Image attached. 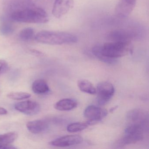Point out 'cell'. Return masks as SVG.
<instances>
[{
	"label": "cell",
	"mask_w": 149,
	"mask_h": 149,
	"mask_svg": "<svg viewBox=\"0 0 149 149\" xmlns=\"http://www.w3.org/2000/svg\"><path fill=\"white\" fill-rule=\"evenodd\" d=\"M131 42H113L97 44L92 49L94 55L103 62L110 64L116 63V59L130 54L132 51Z\"/></svg>",
	"instance_id": "obj_1"
},
{
	"label": "cell",
	"mask_w": 149,
	"mask_h": 149,
	"mask_svg": "<svg viewBox=\"0 0 149 149\" xmlns=\"http://www.w3.org/2000/svg\"><path fill=\"white\" fill-rule=\"evenodd\" d=\"M8 17L12 20L24 23L42 24L49 21L45 10L35 5L13 12Z\"/></svg>",
	"instance_id": "obj_2"
},
{
	"label": "cell",
	"mask_w": 149,
	"mask_h": 149,
	"mask_svg": "<svg viewBox=\"0 0 149 149\" xmlns=\"http://www.w3.org/2000/svg\"><path fill=\"white\" fill-rule=\"evenodd\" d=\"M35 38L38 42L52 45L72 44L78 40L77 36L72 34L58 31H41L37 34Z\"/></svg>",
	"instance_id": "obj_3"
},
{
	"label": "cell",
	"mask_w": 149,
	"mask_h": 149,
	"mask_svg": "<svg viewBox=\"0 0 149 149\" xmlns=\"http://www.w3.org/2000/svg\"><path fill=\"white\" fill-rule=\"evenodd\" d=\"M115 93V88L111 83L103 81L97 84L96 88L97 102L99 105H103L108 102Z\"/></svg>",
	"instance_id": "obj_4"
},
{
	"label": "cell",
	"mask_w": 149,
	"mask_h": 149,
	"mask_svg": "<svg viewBox=\"0 0 149 149\" xmlns=\"http://www.w3.org/2000/svg\"><path fill=\"white\" fill-rule=\"evenodd\" d=\"M128 124L139 125L149 128V116L147 111L140 109L130 111L127 115Z\"/></svg>",
	"instance_id": "obj_5"
},
{
	"label": "cell",
	"mask_w": 149,
	"mask_h": 149,
	"mask_svg": "<svg viewBox=\"0 0 149 149\" xmlns=\"http://www.w3.org/2000/svg\"><path fill=\"white\" fill-rule=\"evenodd\" d=\"M138 36L137 33L132 30L117 29L110 32L107 35V39L111 41L131 42Z\"/></svg>",
	"instance_id": "obj_6"
},
{
	"label": "cell",
	"mask_w": 149,
	"mask_h": 149,
	"mask_svg": "<svg viewBox=\"0 0 149 149\" xmlns=\"http://www.w3.org/2000/svg\"><path fill=\"white\" fill-rule=\"evenodd\" d=\"M107 114L108 111L105 109L93 105L88 106L84 111V117L88 119L87 123L89 125L101 121Z\"/></svg>",
	"instance_id": "obj_7"
},
{
	"label": "cell",
	"mask_w": 149,
	"mask_h": 149,
	"mask_svg": "<svg viewBox=\"0 0 149 149\" xmlns=\"http://www.w3.org/2000/svg\"><path fill=\"white\" fill-rule=\"evenodd\" d=\"M74 0H55L52 10L53 15L60 18L70 11L74 6Z\"/></svg>",
	"instance_id": "obj_8"
},
{
	"label": "cell",
	"mask_w": 149,
	"mask_h": 149,
	"mask_svg": "<svg viewBox=\"0 0 149 149\" xmlns=\"http://www.w3.org/2000/svg\"><path fill=\"white\" fill-rule=\"evenodd\" d=\"M83 141V138L79 135H67L53 140L50 144L56 147H65L79 144Z\"/></svg>",
	"instance_id": "obj_9"
},
{
	"label": "cell",
	"mask_w": 149,
	"mask_h": 149,
	"mask_svg": "<svg viewBox=\"0 0 149 149\" xmlns=\"http://www.w3.org/2000/svg\"><path fill=\"white\" fill-rule=\"evenodd\" d=\"M34 5L32 0H6L4 9L8 16L13 12Z\"/></svg>",
	"instance_id": "obj_10"
},
{
	"label": "cell",
	"mask_w": 149,
	"mask_h": 149,
	"mask_svg": "<svg viewBox=\"0 0 149 149\" xmlns=\"http://www.w3.org/2000/svg\"><path fill=\"white\" fill-rule=\"evenodd\" d=\"M136 0H120L116 7V14L120 18L128 17L133 11Z\"/></svg>",
	"instance_id": "obj_11"
},
{
	"label": "cell",
	"mask_w": 149,
	"mask_h": 149,
	"mask_svg": "<svg viewBox=\"0 0 149 149\" xmlns=\"http://www.w3.org/2000/svg\"><path fill=\"white\" fill-rule=\"evenodd\" d=\"M15 109L26 115H33L40 111V104L34 101H25L17 103L15 105Z\"/></svg>",
	"instance_id": "obj_12"
},
{
	"label": "cell",
	"mask_w": 149,
	"mask_h": 149,
	"mask_svg": "<svg viewBox=\"0 0 149 149\" xmlns=\"http://www.w3.org/2000/svg\"><path fill=\"white\" fill-rule=\"evenodd\" d=\"M28 130L34 134H39L45 131L48 128V124L44 120H35L28 122Z\"/></svg>",
	"instance_id": "obj_13"
},
{
	"label": "cell",
	"mask_w": 149,
	"mask_h": 149,
	"mask_svg": "<svg viewBox=\"0 0 149 149\" xmlns=\"http://www.w3.org/2000/svg\"><path fill=\"white\" fill-rule=\"evenodd\" d=\"M17 137L18 134L15 132H9L0 135V149L15 148L12 147L11 144L16 139Z\"/></svg>",
	"instance_id": "obj_14"
},
{
	"label": "cell",
	"mask_w": 149,
	"mask_h": 149,
	"mask_svg": "<svg viewBox=\"0 0 149 149\" xmlns=\"http://www.w3.org/2000/svg\"><path fill=\"white\" fill-rule=\"evenodd\" d=\"M77 102L72 98H64L57 102L55 104L54 108L59 111H69L76 108Z\"/></svg>",
	"instance_id": "obj_15"
},
{
	"label": "cell",
	"mask_w": 149,
	"mask_h": 149,
	"mask_svg": "<svg viewBox=\"0 0 149 149\" xmlns=\"http://www.w3.org/2000/svg\"><path fill=\"white\" fill-rule=\"evenodd\" d=\"M32 90L35 94L43 95L49 91V88L47 83L44 80L37 79L33 83Z\"/></svg>",
	"instance_id": "obj_16"
},
{
	"label": "cell",
	"mask_w": 149,
	"mask_h": 149,
	"mask_svg": "<svg viewBox=\"0 0 149 149\" xmlns=\"http://www.w3.org/2000/svg\"><path fill=\"white\" fill-rule=\"evenodd\" d=\"M77 86L81 91L84 93L91 95L96 94V88L88 80H79L77 82Z\"/></svg>",
	"instance_id": "obj_17"
},
{
	"label": "cell",
	"mask_w": 149,
	"mask_h": 149,
	"mask_svg": "<svg viewBox=\"0 0 149 149\" xmlns=\"http://www.w3.org/2000/svg\"><path fill=\"white\" fill-rule=\"evenodd\" d=\"M89 125L86 123H74L70 124L67 127V130L70 132L81 131L86 129Z\"/></svg>",
	"instance_id": "obj_18"
},
{
	"label": "cell",
	"mask_w": 149,
	"mask_h": 149,
	"mask_svg": "<svg viewBox=\"0 0 149 149\" xmlns=\"http://www.w3.org/2000/svg\"><path fill=\"white\" fill-rule=\"evenodd\" d=\"M14 31V26L9 21H4L0 27V32L3 35H9L12 34Z\"/></svg>",
	"instance_id": "obj_19"
},
{
	"label": "cell",
	"mask_w": 149,
	"mask_h": 149,
	"mask_svg": "<svg viewBox=\"0 0 149 149\" xmlns=\"http://www.w3.org/2000/svg\"><path fill=\"white\" fill-rule=\"evenodd\" d=\"M7 97L13 100H22L29 98L31 95L25 92H12L8 94Z\"/></svg>",
	"instance_id": "obj_20"
},
{
	"label": "cell",
	"mask_w": 149,
	"mask_h": 149,
	"mask_svg": "<svg viewBox=\"0 0 149 149\" xmlns=\"http://www.w3.org/2000/svg\"><path fill=\"white\" fill-rule=\"evenodd\" d=\"M34 35L33 29L31 28H26L22 29L19 34L20 38L24 41L30 40L33 38Z\"/></svg>",
	"instance_id": "obj_21"
},
{
	"label": "cell",
	"mask_w": 149,
	"mask_h": 149,
	"mask_svg": "<svg viewBox=\"0 0 149 149\" xmlns=\"http://www.w3.org/2000/svg\"><path fill=\"white\" fill-rule=\"evenodd\" d=\"M7 66L8 64L6 61L3 60H0V73L6 69Z\"/></svg>",
	"instance_id": "obj_22"
},
{
	"label": "cell",
	"mask_w": 149,
	"mask_h": 149,
	"mask_svg": "<svg viewBox=\"0 0 149 149\" xmlns=\"http://www.w3.org/2000/svg\"><path fill=\"white\" fill-rule=\"evenodd\" d=\"M7 113V111L6 109L2 108V107H0V116L6 115Z\"/></svg>",
	"instance_id": "obj_23"
}]
</instances>
